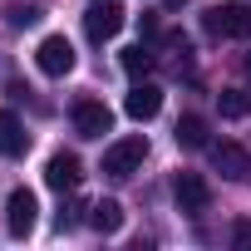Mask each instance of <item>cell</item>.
<instances>
[{
  "label": "cell",
  "mask_w": 251,
  "mask_h": 251,
  "mask_svg": "<svg viewBox=\"0 0 251 251\" xmlns=\"http://www.w3.org/2000/svg\"><path fill=\"white\" fill-rule=\"evenodd\" d=\"M202 25H207V35H217V40H251V5H241V0L212 5Z\"/></svg>",
  "instance_id": "cell-1"
},
{
  "label": "cell",
  "mask_w": 251,
  "mask_h": 251,
  "mask_svg": "<svg viewBox=\"0 0 251 251\" xmlns=\"http://www.w3.org/2000/svg\"><path fill=\"white\" fill-rule=\"evenodd\" d=\"M143 158H148V138H118L108 153H103V173L108 177H133L138 168H143Z\"/></svg>",
  "instance_id": "cell-2"
},
{
  "label": "cell",
  "mask_w": 251,
  "mask_h": 251,
  "mask_svg": "<svg viewBox=\"0 0 251 251\" xmlns=\"http://www.w3.org/2000/svg\"><path fill=\"white\" fill-rule=\"evenodd\" d=\"M173 202H177L182 217H202V212L212 207V187H207V177H202V173H177V182H173Z\"/></svg>",
  "instance_id": "cell-3"
},
{
  "label": "cell",
  "mask_w": 251,
  "mask_h": 251,
  "mask_svg": "<svg viewBox=\"0 0 251 251\" xmlns=\"http://www.w3.org/2000/svg\"><path fill=\"white\" fill-rule=\"evenodd\" d=\"M123 5H113V0H94V5L84 10V35L94 40V45H103V40H113L118 30H123Z\"/></svg>",
  "instance_id": "cell-4"
},
{
  "label": "cell",
  "mask_w": 251,
  "mask_h": 251,
  "mask_svg": "<svg viewBox=\"0 0 251 251\" xmlns=\"http://www.w3.org/2000/svg\"><path fill=\"white\" fill-rule=\"evenodd\" d=\"M74 45L64 40V35H45L40 40V50H35V64H40V74H50V79H64L69 69H74Z\"/></svg>",
  "instance_id": "cell-5"
},
{
  "label": "cell",
  "mask_w": 251,
  "mask_h": 251,
  "mask_svg": "<svg viewBox=\"0 0 251 251\" xmlns=\"http://www.w3.org/2000/svg\"><path fill=\"white\" fill-rule=\"evenodd\" d=\"M35 222H40V197L30 187H15L5 197V226H10V236H30Z\"/></svg>",
  "instance_id": "cell-6"
},
{
  "label": "cell",
  "mask_w": 251,
  "mask_h": 251,
  "mask_svg": "<svg viewBox=\"0 0 251 251\" xmlns=\"http://www.w3.org/2000/svg\"><path fill=\"white\" fill-rule=\"evenodd\" d=\"M207 153H212V168L226 182H246L251 177V153L246 148H236V143H207Z\"/></svg>",
  "instance_id": "cell-7"
},
{
  "label": "cell",
  "mask_w": 251,
  "mask_h": 251,
  "mask_svg": "<svg viewBox=\"0 0 251 251\" xmlns=\"http://www.w3.org/2000/svg\"><path fill=\"white\" fill-rule=\"evenodd\" d=\"M108 128H113L108 103H99V99H79V103H74V133H79V138H103Z\"/></svg>",
  "instance_id": "cell-8"
},
{
  "label": "cell",
  "mask_w": 251,
  "mask_h": 251,
  "mask_svg": "<svg viewBox=\"0 0 251 251\" xmlns=\"http://www.w3.org/2000/svg\"><path fill=\"white\" fill-rule=\"evenodd\" d=\"M158 108H163V89H158V84H133V89H128V99H123V113L138 118V123L158 118Z\"/></svg>",
  "instance_id": "cell-9"
},
{
  "label": "cell",
  "mask_w": 251,
  "mask_h": 251,
  "mask_svg": "<svg viewBox=\"0 0 251 251\" xmlns=\"http://www.w3.org/2000/svg\"><path fill=\"white\" fill-rule=\"evenodd\" d=\"M79 177H84V168H79V158H74V153H54V158L45 163V182H50L54 192H74V187H79Z\"/></svg>",
  "instance_id": "cell-10"
},
{
  "label": "cell",
  "mask_w": 251,
  "mask_h": 251,
  "mask_svg": "<svg viewBox=\"0 0 251 251\" xmlns=\"http://www.w3.org/2000/svg\"><path fill=\"white\" fill-rule=\"evenodd\" d=\"M0 153L5 158H25L30 153V133H25V123L10 108H0Z\"/></svg>",
  "instance_id": "cell-11"
},
{
  "label": "cell",
  "mask_w": 251,
  "mask_h": 251,
  "mask_svg": "<svg viewBox=\"0 0 251 251\" xmlns=\"http://www.w3.org/2000/svg\"><path fill=\"white\" fill-rule=\"evenodd\" d=\"M207 143H212L207 118H202V113H182V118H177V148H187V153H202Z\"/></svg>",
  "instance_id": "cell-12"
},
{
  "label": "cell",
  "mask_w": 251,
  "mask_h": 251,
  "mask_svg": "<svg viewBox=\"0 0 251 251\" xmlns=\"http://www.w3.org/2000/svg\"><path fill=\"white\" fill-rule=\"evenodd\" d=\"M89 226H94L99 236H113V231L123 226V207H118L113 197H103V202H94V207H89Z\"/></svg>",
  "instance_id": "cell-13"
},
{
  "label": "cell",
  "mask_w": 251,
  "mask_h": 251,
  "mask_svg": "<svg viewBox=\"0 0 251 251\" xmlns=\"http://www.w3.org/2000/svg\"><path fill=\"white\" fill-rule=\"evenodd\" d=\"M217 108H222V118H246L251 113V94L246 89H222L217 94Z\"/></svg>",
  "instance_id": "cell-14"
},
{
  "label": "cell",
  "mask_w": 251,
  "mask_h": 251,
  "mask_svg": "<svg viewBox=\"0 0 251 251\" xmlns=\"http://www.w3.org/2000/svg\"><path fill=\"white\" fill-rule=\"evenodd\" d=\"M118 64H123V74H128V79H143V74L153 69V54H148L143 45H128V50H123V59H118Z\"/></svg>",
  "instance_id": "cell-15"
},
{
  "label": "cell",
  "mask_w": 251,
  "mask_h": 251,
  "mask_svg": "<svg viewBox=\"0 0 251 251\" xmlns=\"http://www.w3.org/2000/svg\"><path fill=\"white\" fill-rule=\"evenodd\" d=\"M40 15H45V10H35V5H15V10H10V25H15V30H30V25H40Z\"/></svg>",
  "instance_id": "cell-16"
},
{
  "label": "cell",
  "mask_w": 251,
  "mask_h": 251,
  "mask_svg": "<svg viewBox=\"0 0 251 251\" xmlns=\"http://www.w3.org/2000/svg\"><path fill=\"white\" fill-rule=\"evenodd\" d=\"M236 241H241V246H251V222H241V226H236Z\"/></svg>",
  "instance_id": "cell-17"
},
{
  "label": "cell",
  "mask_w": 251,
  "mask_h": 251,
  "mask_svg": "<svg viewBox=\"0 0 251 251\" xmlns=\"http://www.w3.org/2000/svg\"><path fill=\"white\" fill-rule=\"evenodd\" d=\"M163 5H168V10H182V5H192V0H163Z\"/></svg>",
  "instance_id": "cell-18"
},
{
  "label": "cell",
  "mask_w": 251,
  "mask_h": 251,
  "mask_svg": "<svg viewBox=\"0 0 251 251\" xmlns=\"http://www.w3.org/2000/svg\"><path fill=\"white\" fill-rule=\"evenodd\" d=\"M246 74H251V59H246Z\"/></svg>",
  "instance_id": "cell-19"
}]
</instances>
